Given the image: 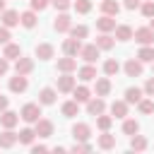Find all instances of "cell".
Wrapping results in <instances>:
<instances>
[{
  "instance_id": "cell-1",
  "label": "cell",
  "mask_w": 154,
  "mask_h": 154,
  "mask_svg": "<svg viewBox=\"0 0 154 154\" xmlns=\"http://www.w3.org/2000/svg\"><path fill=\"white\" fill-rule=\"evenodd\" d=\"M19 116H22L24 123H36L41 118V103H24L22 111H19Z\"/></svg>"
},
{
  "instance_id": "cell-2",
  "label": "cell",
  "mask_w": 154,
  "mask_h": 154,
  "mask_svg": "<svg viewBox=\"0 0 154 154\" xmlns=\"http://www.w3.org/2000/svg\"><path fill=\"white\" fill-rule=\"evenodd\" d=\"M140 46H152L154 43V31H152V26H140V29H135V36H132Z\"/></svg>"
},
{
  "instance_id": "cell-3",
  "label": "cell",
  "mask_w": 154,
  "mask_h": 154,
  "mask_svg": "<svg viewBox=\"0 0 154 154\" xmlns=\"http://www.w3.org/2000/svg\"><path fill=\"white\" fill-rule=\"evenodd\" d=\"M99 53H101V48H99L96 43H89V46H82V51H79V58H82L84 63H96Z\"/></svg>"
},
{
  "instance_id": "cell-4",
  "label": "cell",
  "mask_w": 154,
  "mask_h": 154,
  "mask_svg": "<svg viewBox=\"0 0 154 154\" xmlns=\"http://www.w3.org/2000/svg\"><path fill=\"white\" fill-rule=\"evenodd\" d=\"M103 111H106V101H103V96H96V99H89V101H87V113H89V116L96 118V116H101Z\"/></svg>"
},
{
  "instance_id": "cell-5",
  "label": "cell",
  "mask_w": 154,
  "mask_h": 154,
  "mask_svg": "<svg viewBox=\"0 0 154 154\" xmlns=\"http://www.w3.org/2000/svg\"><path fill=\"white\" fill-rule=\"evenodd\" d=\"M72 137H75V142H87L91 137V128L87 123H77V125H72Z\"/></svg>"
},
{
  "instance_id": "cell-6",
  "label": "cell",
  "mask_w": 154,
  "mask_h": 154,
  "mask_svg": "<svg viewBox=\"0 0 154 154\" xmlns=\"http://www.w3.org/2000/svg\"><path fill=\"white\" fill-rule=\"evenodd\" d=\"M19 142V135L12 132V128H5V132L0 135V149H12Z\"/></svg>"
},
{
  "instance_id": "cell-7",
  "label": "cell",
  "mask_w": 154,
  "mask_h": 154,
  "mask_svg": "<svg viewBox=\"0 0 154 154\" xmlns=\"http://www.w3.org/2000/svg\"><path fill=\"white\" fill-rule=\"evenodd\" d=\"M26 87H29V79H26V75H14L12 79H10V91H14V94H22V91H26Z\"/></svg>"
},
{
  "instance_id": "cell-8",
  "label": "cell",
  "mask_w": 154,
  "mask_h": 154,
  "mask_svg": "<svg viewBox=\"0 0 154 154\" xmlns=\"http://www.w3.org/2000/svg\"><path fill=\"white\" fill-rule=\"evenodd\" d=\"M34 130H36V137H51L53 135V123L46 120V118H38L34 123Z\"/></svg>"
},
{
  "instance_id": "cell-9",
  "label": "cell",
  "mask_w": 154,
  "mask_h": 154,
  "mask_svg": "<svg viewBox=\"0 0 154 154\" xmlns=\"http://www.w3.org/2000/svg\"><path fill=\"white\" fill-rule=\"evenodd\" d=\"M0 22H2L7 29H12V26L19 24V12H17V10H2V12H0Z\"/></svg>"
},
{
  "instance_id": "cell-10",
  "label": "cell",
  "mask_w": 154,
  "mask_h": 154,
  "mask_svg": "<svg viewBox=\"0 0 154 154\" xmlns=\"http://www.w3.org/2000/svg\"><path fill=\"white\" fill-rule=\"evenodd\" d=\"M53 29H55L58 34H65V31H70V29H72V19H70L65 12H60V14L55 17V22H53Z\"/></svg>"
},
{
  "instance_id": "cell-11",
  "label": "cell",
  "mask_w": 154,
  "mask_h": 154,
  "mask_svg": "<svg viewBox=\"0 0 154 154\" xmlns=\"http://www.w3.org/2000/svg\"><path fill=\"white\" fill-rule=\"evenodd\" d=\"M79 51H82V38H75V36H72V38H67V41L63 43V53H65V55H72V58H75V55H79Z\"/></svg>"
},
{
  "instance_id": "cell-12",
  "label": "cell",
  "mask_w": 154,
  "mask_h": 154,
  "mask_svg": "<svg viewBox=\"0 0 154 154\" xmlns=\"http://www.w3.org/2000/svg\"><path fill=\"white\" fill-rule=\"evenodd\" d=\"M96 29H99V31H103V34L116 31V19H113L111 14H101V17L96 19Z\"/></svg>"
},
{
  "instance_id": "cell-13",
  "label": "cell",
  "mask_w": 154,
  "mask_h": 154,
  "mask_svg": "<svg viewBox=\"0 0 154 154\" xmlns=\"http://www.w3.org/2000/svg\"><path fill=\"white\" fill-rule=\"evenodd\" d=\"M31 70H34V60H31V58L19 55V58L14 60V72H19V75H29Z\"/></svg>"
},
{
  "instance_id": "cell-14",
  "label": "cell",
  "mask_w": 154,
  "mask_h": 154,
  "mask_svg": "<svg viewBox=\"0 0 154 154\" xmlns=\"http://www.w3.org/2000/svg\"><path fill=\"white\" fill-rule=\"evenodd\" d=\"M72 89H75V77H72L70 72H63V77H58V91L70 94Z\"/></svg>"
},
{
  "instance_id": "cell-15",
  "label": "cell",
  "mask_w": 154,
  "mask_h": 154,
  "mask_svg": "<svg viewBox=\"0 0 154 154\" xmlns=\"http://www.w3.org/2000/svg\"><path fill=\"white\" fill-rule=\"evenodd\" d=\"M19 118H22L19 113H14V111H7V108H5V111L0 113V125H2V128H14V125L19 123Z\"/></svg>"
},
{
  "instance_id": "cell-16",
  "label": "cell",
  "mask_w": 154,
  "mask_h": 154,
  "mask_svg": "<svg viewBox=\"0 0 154 154\" xmlns=\"http://www.w3.org/2000/svg\"><path fill=\"white\" fill-rule=\"evenodd\" d=\"M125 75L128 77H140L142 75V60H137V58H130L128 63H125Z\"/></svg>"
},
{
  "instance_id": "cell-17",
  "label": "cell",
  "mask_w": 154,
  "mask_h": 154,
  "mask_svg": "<svg viewBox=\"0 0 154 154\" xmlns=\"http://www.w3.org/2000/svg\"><path fill=\"white\" fill-rule=\"evenodd\" d=\"M55 89H51V87H43L41 91H38V103L41 106H51V103H55Z\"/></svg>"
},
{
  "instance_id": "cell-18",
  "label": "cell",
  "mask_w": 154,
  "mask_h": 154,
  "mask_svg": "<svg viewBox=\"0 0 154 154\" xmlns=\"http://www.w3.org/2000/svg\"><path fill=\"white\" fill-rule=\"evenodd\" d=\"M34 53H36V58H38V60H51L55 51H53V46H51V43H38Z\"/></svg>"
},
{
  "instance_id": "cell-19",
  "label": "cell",
  "mask_w": 154,
  "mask_h": 154,
  "mask_svg": "<svg viewBox=\"0 0 154 154\" xmlns=\"http://www.w3.org/2000/svg\"><path fill=\"white\" fill-rule=\"evenodd\" d=\"M77 75H79V79H82V82H91V79H96V67H94L91 63H87L84 67H79V70H77Z\"/></svg>"
},
{
  "instance_id": "cell-20",
  "label": "cell",
  "mask_w": 154,
  "mask_h": 154,
  "mask_svg": "<svg viewBox=\"0 0 154 154\" xmlns=\"http://www.w3.org/2000/svg\"><path fill=\"white\" fill-rule=\"evenodd\" d=\"M142 94H144V89H140V87H128V89H125V101H128V103H140V101H142Z\"/></svg>"
},
{
  "instance_id": "cell-21",
  "label": "cell",
  "mask_w": 154,
  "mask_h": 154,
  "mask_svg": "<svg viewBox=\"0 0 154 154\" xmlns=\"http://www.w3.org/2000/svg\"><path fill=\"white\" fill-rule=\"evenodd\" d=\"M128 106H130V103H128L125 99H123V101H113V103H111L113 118H125V116H128Z\"/></svg>"
},
{
  "instance_id": "cell-22",
  "label": "cell",
  "mask_w": 154,
  "mask_h": 154,
  "mask_svg": "<svg viewBox=\"0 0 154 154\" xmlns=\"http://www.w3.org/2000/svg\"><path fill=\"white\" fill-rule=\"evenodd\" d=\"M19 22H22V26L34 29V26H36V10H26V12H22V14H19Z\"/></svg>"
},
{
  "instance_id": "cell-23",
  "label": "cell",
  "mask_w": 154,
  "mask_h": 154,
  "mask_svg": "<svg viewBox=\"0 0 154 154\" xmlns=\"http://www.w3.org/2000/svg\"><path fill=\"white\" fill-rule=\"evenodd\" d=\"M132 36H135L132 26H128V24H118V26H116V38H118V41H130Z\"/></svg>"
},
{
  "instance_id": "cell-24",
  "label": "cell",
  "mask_w": 154,
  "mask_h": 154,
  "mask_svg": "<svg viewBox=\"0 0 154 154\" xmlns=\"http://www.w3.org/2000/svg\"><path fill=\"white\" fill-rule=\"evenodd\" d=\"M58 70L60 72H72V70H77V60L72 55H65V58L58 60Z\"/></svg>"
},
{
  "instance_id": "cell-25",
  "label": "cell",
  "mask_w": 154,
  "mask_h": 154,
  "mask_svg": "<svg viewBox=\"0 0 154 154\" xmlns=\"http://www.w3.org/2000/svg\"><path fill=\"white\" fill-rule=\"evenodd\" d=\"M60 111H63V116H65V118H72V116H77V113H79V101H75V99H72V101H65Z\"/></svg>"
},
{
  "instance_id": "cell-26",
  "label": "cell",
  "mask_w": 154,
  "mask_h": 154,
  "mask_svg": "<svg viewBox=\"0 0 154 154\" xmlns=\"http://www.w3.org/2000/svg\"><path fill=\"white\" fill-rule=\"evenodd\" d=\"M99 147L101 149H113L116 147V135H111L108 130H103V135H99Z\"/></svg>"
},
{
  "instance_id": "cell-27",
  "label": "cell",
  "mask_w": 154,
  "mask_h": 154,
  "mask_svg": "<svg viewBox=\"0 0 154 154\" xmlns=\"http://www.w3.org/2000/svg\"><path fill=\"white\" fill-rule=\"evenodd\" d=\"M101 12H103V14L116 17V14L120 12V5H118L116 0H101Z\"/></svg>"
},
{
  "instance_id": "cell-28",
  "label": "cell",
  "mask_w": 154,
  "mask_h": 154,
  "mask_svg": "<svg viewBox=\"0 0 154 154\" xmlns=\"http://www.w3.org/2000/svg\"><path fill=\"white\" fill-rule=\"evenodd\" d=\"M137 60H142V63H154V43H152V46H142V48L137 51Z\"/></svg>"
},
{
  "instance_id": "cell-29",
  "label": "cell",
  "mask_w": 154,
  "mask_h": 154,
  "mask_svg": "<svg viewBox=\"0 0 154 154\" xmlns=\"http://www.w3.org/2000/svg\"><path fill=\"white\" fill-rule=\"evenodd\" d=\"M2 55H5L7 60H17V58L22 55V48H19L17 43H5V51H2Z\"/></svg>"
},
{
  "instance_id": "cell-30",
  "label": "cell",
  "mask_w": 154,
  "mask_h": 154,
  "mask_svg": "<svg viewBox=\"0 0 154 154\" xmlns=\"http://www.w3.org/2000/svg\"><path fill=\"white\" fill-rule=\"evenodd\" d=\"M72 94H75V101H79V103H87V101L91 99V91H89L84 84H82V87H75Z\"/></svg>"
},
{
  "instance_id": "cell-31",
  "label": "cell",
  "mask_w": 154,
  "mask_h": 154,
  "mask_svg": "<svg viewBox=\"0 0 154 154\" xmlns=\"http://www.w3.org/2000/svg\"><path fill=\"white\" fill-rule=\"evenodd\" d=\"M96 46H99L101 51H111V48L116 46V41H113V36H108V34H103V31H101V36L96 38Z\"/></svg>"
},
{
  "instance_id": "cell-32",
  "label": "cell",
  "mask_w": 154,
  "mask_h": 154,
  "mask_svg": "<svg viewBox=\"0 0 154 154\" xmlns=\"http://www.w3.org/2000/svg\"><path fill=\"white\" fill-rule=\"evenodd\" d=\"M108 91H111V79L108 77L96 79V96H108Z\"/></svg>"
},
{
  "instance_id": "cell-33",
  "label": "cell",
  "mask_w": 154,
  "mask_h": 154,
  "mask_svg": "<svg viewBox=\"0 0 154 154\" xmlns=\"http://www.w3.org/2000/svg\"><path fill=\"white\" fill-rule=\"evenodd\" d=\"M118 70H120V65H118V60H116V58H108V60L103 63V72H106V77L118 75Z\"/></svg>"
},
{
  "instance_id": "cell-34",
  "label": "cell",
  "mask_w": 154,
  "mask_h": 154,
  "mask_svg": "<svg viewBox=\"0 0 154 154\" xmlns=\"http://www.w3.org/2000/svg\"><path fill=\"white\" fill-rule=\"evenodd\" d=\"M123 132H125V135H130V137H132V135H137V132H140V123H137V120H132V118H125V123H123Z\"/></svg>"
},
{
  "instance_id": "cell-35",
  "label": "cell",
  "mask_w": 154,
  "mask_h": 154,
  "mask_svg": "<svg viewBox=\"0 0 154 154\" xmlns=\"http://www.w3.org/2000/svg\"><path fill=\"white\" fill-rule=\"evenodd\" d=\"M130 149H132V152H144V149H147V140H144L142 135H132V140H130Z\"/></svg>"
},
{
  "instance_id": "cell-36",
  "label": "cell",
  "mask_w": 154,
  "mask_h": 154,
  "mask_svg": "<svg viewBox=\"0 0 154 154\" xmlns=\"http://www.w3.org/2000/svg\"><path fill=\"white\" fill-rule=\"evenodd\" d=\"M34 137H36V130H31V128L19 130V142H22V144H31V142H34Z\"/></svg>"
},
{
  "instance_id": "cell-37",
  "label": "cell",
  "mask_w": 154,
  "mask_h": 154,
  "mask_svg": "<svg viewBox=\"0 0 154 154\" xmlns=\"http://www.w3.org/2000/svg\"><path fill=\"white\" fill-rule=\"evenodd\" d=\"M137 108H140V113L149 116V113H154V101H152V99H142V101L137 103Z\"/></svg>"
},
{
  "instance_id": "cell-38",
  "label": "cell",
  "mask_w": 154,
  "mask_h": 154,
  "mask_svg": "<svg viewBox=\"0 0 154 154\" xmlns=\"http://www.w3.org/2000/svg\"><path fill=\"white\" fill-rule=\"evenodd\" d=\"M111 123H113V116H103V113L96 116V128H99V130H108Z\"/></svg>"
},
{
  "instance_id": "cell-39",
  "label": "cell",
  "mask_w": 154,
  "mask_h": 154,
  "mask_svg": "<svg viewBox=\"0 0 154 154\" xmlns=\"http://www.w3.org/2000/svg\"><path fill=\"white\" fill-rule=\"evenodd\" d=\"M87 34H89V29L84 24H77V26L70 29V36H75V38H87Z\"/></svg>"
},
{
  "instance_id": "cell-40",
  "label": "cell",
  "mask_w": 154,
  "mask_h": 154,
  "mask_svg": "<svg viewBox=\"0 0 154 154\" xmlns=\"http://www.w3.org/2000/svg\"><path fill=\"white\" fill-rule=\"evenodd\" d=\"M75 10H77L79 14H87V12L91 10V0H75Z\"/></svg>"
},
{
  "instance_id": "cell-41",
  "label": "cell",
  "mask_w": 154,
  "mask_h": 154,
  "mask_svg": "<svg viewBox=\"0 0 154 154\" xmlns=\"http://www.w3.org/2000/svg\"><path fill=\"white\" fill-rule=\"evenodd\" d=\"M140 10H142V14H144L147 19H152V17H154V0L142 2V5H140Z\"/></svg>"
},
{
  "instance_id": "cell-42",
  "label": "cell",
  "mask_w": 154,
  "mask_h": 154,
  "mask_svg": "<svg viewBox=\"0 0 154 154\" xmlns=\"http://www.w3.org/2000/svg\"><path fill=\"white\" fill-rule=\"evenodd\" d=\"M70 152H91V144H87V142H75V144L70 147Z\"/></svg>"
},
{
  "instance_id": "cell-43",
  "label": "cell",
  "mask_w": 154,
  "mask_h": 154,
  "mask_svg": "<svg viewBox=\"0 0 154 154\" xmlns=\"http://www.w3.org/2000/svg\"><path fill=\"white\" fill-rule=\"evenodd\" d=\"M48 5H51V0H31V10H36V12L46 10Z\"/></svg>"
},
{
  "instance_id": "cell-44",
  "label": "cell",
  "mask_w": 154,
  "mask_h": 154,
  "mask_svg": "<svg viewBox=\"0 0 154 154\" xmlns=\"http://www.w3.org/2000/svg\"><path fill=\"white\" fill-rule=\"evenodd\" d=\"M51 5H53L55 10H60V12H65V10L70 7V0H51Z\"/></svg>"
},
{
  "instance_id": "cell-45",
  "label": "cell",
  "mask_w": 154,
  "mask_h": 154,
  "mask_svg": "<svg viewBox=\"0 0 154 154\" xmlns=\"http://www.w3.org/2000/svg\"><path fill=\"white\" fill-rule=\"evenodd\" d=\"M10 29L5 26V24H0V43H10Z\"/></svg>"
},
{
  "instance_id": "cell-46",
  "label": "cell",
  "mask_w": 154,
  "mask_h": 154,
  "mask_svg": "<svg viewBox=\"0 0 154 154\" xmlns=\"http://www.w3.org/2000/svg\"><path fill=\"white\" fill-rule=\"evenodd\" d=\"M144 94H147V96H154V77H149V79L144 82Z\"/></svg>"
},
{
  "instance_id": "cell-47",
  "label": "cell",
  "mask_w": 154,
  "mask_h": 154,
  "mask_svg": "<svg viewBox=\"0 0 154 154\" xmlns=\"http://www.w3.org/2000/svg\"><path fill=\"white\" fill-rule=\"evenodd\" d=\"M140 5H142L140 0H125V10H137Z\"/></svg>"
},
{
  "instance_id": "cell-48",
  "label": "cell",
  "mask_w": 154,
  "mask_h": 154,
  "mask_svg": "<svg viewBox=\"0 0 154 154\" xmlns=\"http://www.w3.org/2000/svg\"><path fill=\"white\" fill-rule=\"evenodd\" d=\"M7 70H10V63H7V58L2 55V58H0V75H5Z\"/></svg>"
},
{
  "instance_id": "cell-49",
  "label": "cell",
  "mask_w": 154,
  "mask_h": 154,
  "mask_svg": "<svg viewBox=\"0 0 154 154\" xmlns=\"http://www.w3.org/2000/svg\"><path fill=\"white\" fill-rule=\"evenodd\" d=\"M31 152H34V154H38V152H48V147H46V144H31Z\"/></svg>"
},
{
  "instance_id": "cell-50",
  "label": "cell",
  "mask_w": 154,
  "mask_h": 154,
  "mask_svg": "<svg viewBox=\"0 0 154 154\" xmlns=\"http://www.w3.org/2000/svg\"><path fill=\"white\" fill-rule=\"evenodd\" d=\"M7 103H10V101H7V96H2V94H0V113L7 108Z\"/></svg>"
},
{
  "instance_id": "cell-51",
  "label": "cell",
  "mask_w": 154,
  "mask_h": 154,
  "mask_svg": "<svg viewBox=\"0 0 154 154\" xmlns=\"http://www.w3.org/2000/svg\"><path fill=\"white\" fill-rule=\"evenodd\" d=\"M2 10H5V0H0V12H2Z\"/></svg>"
},
{
  "instance_id": "cell-52",
  "label": "cell",
  "mask_w": 154,
  "mask_h": 154,
  "mask_svg": "<svg viewBox=\"0 0 154 154\" xmlns=\"http://www.w3.org/2000/svg\"><path fill=\"white\" fill-rule=\"evenodd\" d=\"M149 26H152V31H154V17H152V19H149Z\"/></svg>"
},
{
  "instance_id": "cell-53",
  "label": "cell",
  "mask_w": 154,
  "mask_h": 154,
  "mask_svg": "<svg viewBox=\"0 0 154 154\" xmlns=\"http://www.w3.org/2000/svg\"><path fill=\"white\" fill-rule=\"evenodd\" d=\"M152 70H154V63H152Z\"/></svg>"
}]
</instances>
